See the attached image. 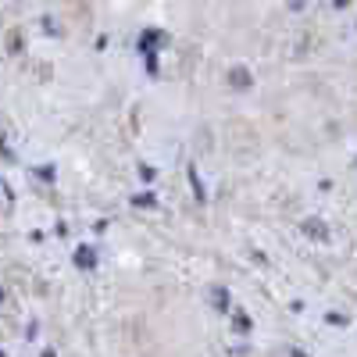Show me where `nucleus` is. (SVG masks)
<instances>
[{"instance_id": "nucleus-6", "label": "nucleus", "mask_w": 357, "mask_h": 357, "mask_svg": "<svg viewBox=\"0 0 357 357\" xmlns=\"http://www.w3.org/2000/svg\"><path fill=\"white\" fill-rule=\"evenodd\" d=\"M190 183H193V190H197V200H204V183L197 178V172H193V168H190Z\"/></svg>"}, {"instance_id": "nucleus-5", "label": "nucleus", "mask_w": 357, "mask_h": 357, "mask_svg": "<svg viewBox=\"0 0 357 357\" xmlns=\"http://www.w3.org/2000/svg\"><path fill=\"white\" fill-rule=\"evenodd\" d=\"M211 304H215V311H229V293H225L222 286L211 289Z\"/></svg>"}, {"instance_id": "nucleus-2", "label": "nucleus", "mask_w": 357, "mask_h": 357, "mask_svg": "<svg viewBox=\"0 0 357 357\" xmlns=\"http://www.w3.org/2000/svg\"><path fill=\"white\" fill-rule=\"evenodd\" d=\"M75 264L86 268V272H89V268H97V254H93V247H79V250H75Z\"/></svg>"}, {"instance_id": "nucleus-4", "label": "nucleus", "mask_w": 357, "mask_h": 357, "mask_svg": "<svg viewBox=\"0 0 357 357\" xmlns=\"http://www.w3.org/2000/svg\"><path fill=\"white\" fill-rule=\"evenodd\" d=\"M304 232L314 236V240H325V236H329V229L321 225V218H307V222H304Z\"/></svg>"}, {"instance_id": "nucleus-8", "label": "nucleus", "mask_w": 357, "mask_h": 357, "mask_svg": "<svg viewBox=\"0 0 357 357\" xmlns=\"http://www.w3.org/2000/svg\"><path fill=\"white\" fill-rule=\"evenodd\" d=\"M333 4H336V8H347V4H350V0H333Z\"/></svg>"}, {"instance_id": "nucleus-1", "label": "nucleus", "mask_w": 357, "mask_h": 357, "mask_svg": "<svg viewBox=\"0 0 357 357\" xmlns=\"http://www.w3.org/2000/svg\"><path fill=\"white\" fill-rule=\"evenodd\" d=\"M165 43V33H158V29H146V33H139V54H146V72L158 75V61H154V47Z\"/></svg>"}, {"instance_id": "nucleus-3", "label": "nucleus", "mask_w": 357, "mask_h": 357, "mask_svg": "<svg viewBox=\"0 0 357 357\" xmlns=\"http://www.w3.org/2000/svg\"><path fill=\"white\" fill-rule=\"evenodd\" d=\"M229 82H232L236 89H247V86H250V72H247V68H240V65H236V68L229 72Z\"/></svg>"}, {"instance_id": "nucleus-7", "label": "nucleus", "mask_w": 357, "mask_h": 357, "mask_svg": "<svg viewBox=\"0 0 357 357\" xmlns=\"http://www.w3.org/2000/svg\"><path fill=\"white\" fill-rule=\"evenodd\" d=\"M236 329L247 333V329H250V318H247V314H236Z\"/></svg>"}]
</instances>
